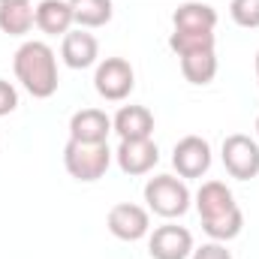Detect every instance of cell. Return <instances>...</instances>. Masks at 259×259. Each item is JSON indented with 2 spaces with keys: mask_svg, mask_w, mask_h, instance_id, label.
<instances>
[{
  "mask_svg": "<svg viewBox=\"0 0 259 259\" xmlns=\"http://www.w3.org/2000/svg\"><path fill=\"white\" fill-rule=\"evenodd\" d=\"M172 24H175V30H214L217 12L205 0H184L175 6Z\"/></svg>",
  "mask_w": 259,
  "mask_h": 259,
  "instance_id": "12",
  "label": "cell"
},
{
  "mask_svg": "<svg viewBox=\"0 0 259 259\" xmlns=\"http://www.w3.org/2000/svg\"><path fill=\"white\" fill-rule=\"evenodd\" d=\"M235 205L232 190L223 184V181H205L196 193V208H199V217L208 220V217H217L223 211H229Z\"/></svg>",
  "mask_w": 259,
  "mask_h": 259,
  "instance_id": "16",
  "label": "cell"
},
{
  "mask_svg": "<svg viewBox=\"0 0 259 259\" xmlns=\"http://www.w3.org/2000/svg\"><path fill=\"white\" fill-rule=\"evenodd\" d=\"M169 49L178 58L193 55V52H214V30H172Z\"/></svg>",
  "mask_w": 259,
  "mask_h": 259,
  "instance_id": "19",
  "label": "cell"
},
{
  "mask_svg": "<svg viewBox=\"0 0 259 259\" xmlns=\"http://www.w3.org/2000/svg\"><path fill=\"white\" fill-rule=\"evenodd\" d=\"M72 21H75L72 0H39L36 3V27L42 33H49V36L66 33Z\"/></svg>",
  "mask_w": 259,
  "mask_h": 259,
  "instance_id": "13",
  "label": "cell"
},
{
  "mask_svg": "<svg viewBox=\"0 0 259 259\" xmlns=\"http://www.w3.org/2000/svg\"><path fill=\"white\" fill-rule=\"evenodd\" d=\"M229 12H232L235 24L259 27V0H229Z\"/></svg>",
  "mask_w": 259,
  "mask_h": 259,
  "instance_id": "21",
  "label": "cell"
},
{
  "mask_svg": "<svg viewBox=\"0 0 259 259\" xmlns=\"http://www.w3.org/2000/svg\"><path fill=\"white\" fill-rule=\"evenodd\" d=\"M241 226H244V214H241L238 205H232L229 211H223V214H217V217L202 220V229H205L214 241H229V238H235V235L241 232Z\"/></svg>",
  "mask_w": 259,
  "mask_h": 259,
  "instance_id": "20",
  "label": "cell"
},
{
  "mask_svg": "<svg viewBox=\"0 0 259 259\" xmlns=\"http://www.w3.org/2000/svg\"><path fill=\"white\" fill-rule=\"evenodd\" d=\"M145 202L154 214L172 220V217H181L190 208V190L175 175H157L145 184Z\"/></svg>",
  "mask_w": 259,
  "mask_h": 259,
  "instance_id": "3",
  "label": "cell"
},
{
  "mask_svg": "<svg viewBox=\"0 0 259 259\" xmlns=\"http://www.w3.org/2000/svg\"><path fill=\"white\" fill-rule=\"evenodd\" d=\"M181 72L190 84H211L217 75V55L214 52H193L181 58Z\"/></svg>",
  "mask_w": 259,
  "mask_h": 259,
  "instance_id": "17",
  "label": "cell"
},
{
  "mask_svg": "<svg viewBox=\"0 0 259 259\" xmlns=\"http://www.w3.org/2000/svg\"><path fill=\"white\" fill-rule=\"evenodd\" d=\"M112 133V118L103 109H81L69 118V139L75 142H106Z\"/></svg>",
  "mask_w": 259,
  "mask_h": 259,
  "instance_id": "11",
  "label": "cell"
},
{
  "mask_svg": "<svg viewBox=\"0 0 259 259\" xmlns=\"http://www.w3.org/2000/svg\"><path fill=\"white\" fill-rule=\"evenodd\" d=\"M115 157H118V166L127 175H145L157 166L160 151H157L154 139H121Z\"/></svg>",
  "mask_w": 259,
  "mask_h": 259,
  "instance_id": "9",
  "label": "cell"
},
{
  "mask_svg": "<svg viewBox=\"0 0 259 259\" xmlns=\"http://www.w3.org/2000/svg\"><path fill=\"white\" fill-rule=\"evenodd\" d=\"M223 166L232 178L238 181H250L259 175V145L244 136V133H232L223 139Z\"/></svg>",
  "mask_w": 259,
  "mask_h": 259,
  "instance_id": "5",
  "label": "cell"
},
{
  "mask_svg": "<svg viewBox=\"0 0 259 259\" xmlns=\"http://www.w3.org/2000/svg\"><path fill=\"white\" fill-rule=\"evenodd\" d=\"M94 88L103 100H112V103H121L127 100L136 88V69L127 58H106L103 64L97 66V75H94Z\"/></svg>",
  "mask_w": 259,
  "mask_h": 259,
  "instance_id": "4",
  "label": "cell"
},
{
  "mask_svg": "<svg viewBox=\"0 0 259 259\" xmlns=\"http://www.w3.org/2000/svg\"><path fill=\"white\" fill-rule=\"evenodd\" d=\"M112 163L109 142H75L69 139L64 148V166L75 181H100Z\"/></svg>",
  "mask_w": 259,
  "mask_h": 259,
  "instance_id": "2",
  "label": "cell"
},
{
  "mask_svg": "<svg viewBox=\"0 0 259 259\" xmlns=\"http://www.w3.org/2000/svg\"><path fill=\"white\" fill-rule=\"evenodd\" d=\"M193 259H232V253L223 244H202L199 250H193Z\"/></svg>",
  "mask_w": 259,
  "mask_h": 259,
  "instance_id": "23",
  "label": "cell"
},
{
  "mask_svg": "<svg viewBox=\"0 0 259 259\" xmlns=\"http://www.w3.org/2000/svg\"><path fill=\"white\" fill-rule=\"evenodd\" d=\"M256 78H259V52H256Z\"/></svg>",
  "mask_w": 259,
  "mask_h": 259,
  "instance_id": "24",
  "label": "cell"
},
{
  "mask_svg": "<svg viewBox=\"0 0 259 259\" xmlns=\"http://www.w3.org/2000/svg\"><path fill=\"white\" fill-rule=\"evenodd\" d=\"M97 52H100L97 36L88 33L84 27H78V30H66L64 33L61 58H64L66 66H72V69H84V66H91L94 61H97Z\"/></svg>",
  "mask_w": 259,
  "mask_h": 259,
  "instance_id": "10",
  "label": "cell"
},
{
  "mask_svg": "<svg viewBox=\"0 0 259 259\" xmlns=\"http://www.w3.org/2000/svg\"><path fill=\"white\" fill-rule=\"evenodd\" d=\"M256 133H259V118H256Z\"/></svg>",
  "mask_w": 259,
  "mask_h": 259,
  "instance_id": "25",
  "label": "cell"
},
{
  "mask_svg": "<svg viewBox=\"0 0 259 259\" xmlns=\"http://www.w3.org/2000/svg\"><path fill=\"white\" fill-rule=\"evenodd\" d=\"M112 130L121 139H151V133H154V115L145 106H124L112 118Z\"/></svg>",
  "mask_w": 259,
  "mask_h": 259,
  "instance_id": "14",
  "label": "cell"
},
{
  "mask_svg": "<svg viewBox=\"0 0 259 259\" xmlns=\"http://www.w3.org/2000/svg\"><path fill=\"white\" fill-rule=\"evenodd\" d=\"M15 106H18V91L12 88V81L0 78V118L15 112Z\"/></svg>",
  "mask_w": 259,
  "mask_h": 259,
  "instance_id": "22",
  "label": "cell"
},
{
  "mask_svg": "<svg viewBox=\"0 0 259 259\" xmlns=\"http://www.w3.org/2000/svg\"><path fill=\"white\" fill-rule=\"evenodd\" d=\"M172 166L181 178H202L211 166V145L202 136H184L172 151Z\"/></svg>",
  "mask_w": 259,
  "mask_h": 259,
  "instance_id": "7",
  "label": "cell"
},
{
  "mask_svg": "<svg viewBox=\"0 0 259 259\" xmlns=\"http://www.w3.org/2000/svg\"><path fill=\"white\" fill-rule=\"evenodd\" d=\"M36 21V6L30 0H0V30L9 36H24Z\"/></svg>",
  "mask_w": 259,
  "mask_h": 259,
  "instance_id": "15",
  "label": "cell"
},
{
  "mask_svg": "<svg viewBox=\"0 0 259 259\" xmlns=\"http://www.w3.org/2000/svg\"><path fill=\"white\" fill-rule=\"evenodd\" d=\"M12 66H15V75H18V81L27 88L30 97L49 100V97L58 91V61H55L52 46H46V42H39V39L24 42V46L15 52Z\"/></svg>",
  "mask_w": 259,
  "mask_h": 259,
  "instance_id": "1",
  "label": "cell"
},
{
  "mask_svg": "<svg viewBox=\"0 0 259 259\" xmlns=\"http://www.w3.org/2000/svg\"><path fill=\"white\" fill-rule=\"evenodd\" d=\"M106 226L115 238L121 241H139L142 235H148V226H151V217L142 205H133V202H118L109 208V217H106Z\"/></svg>",
  "mask_w": 259,
  "mask_h": 259,
  "instance_id": "6",
  "label": "cell"
},
{
  "mask_svg": "<svg viewBox=\"0 0 259 259\" xmlns=\"http://www.w3.org/2000/svg\"><path fill=\"white\" fill-rule=\"evenodd\" d=\"M148 250L154 259H187L193 253V235L178 223H166L154 229V235L148 238Z\"/></svg>",
  "mask_w": 259,
  "mask_h": 259,
  "instance_id": "8",
  "label": "cell"
},
{
  "mask_svg": "<svg viewBox=\"0 0 259 259\" xmlns=\"http://www.w3.org/2000/svg\"><path fill=\"white\" fill-rule=\"evenodd\" d=\"M115 3L112 0H72V15L78 21V27H103L112 21Z\"/></svg>",
  "mask_w": 259,
  "mask_h": 259,
  "instance_id": "18",
  "label": "cell"
}]
</instances>
